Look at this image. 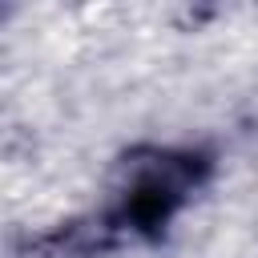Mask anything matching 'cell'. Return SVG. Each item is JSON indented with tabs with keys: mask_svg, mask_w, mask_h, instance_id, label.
<instances>
[{
	"mask_svg": "<svg viewBox=\"0 0 258 258\" xmlns=\"http://www.w3.org/2000/svg\"><path fill=\"white\" fill-rule=\"evenodd\" d=\"M121 238V230L113 226L109 210L105 214H85V218H69L44 234H36L24 246V258H97L105 250H113Z\"/></svg>",
	"mask_w": 258,
	"mask_h": 258,
	"instance_id": "cell-2",
	"label": "cell"
},
{
	"mask_svg": "<svg viewBox=\"0 0 258 258\" xmlns=\"http://www.w3.org/2000/svg\"><path fill=\"white\" fill-rule=\"evenodd\" d=\"M210 161L194 149H133L121 161V194L109 210L121 234H157L202 185Z\"/></svg>",
	"mask_w": 258,
	"mask_h": 258,
	"instance_id": "cell-1",
	"label": "cell"
}]
</instances>
